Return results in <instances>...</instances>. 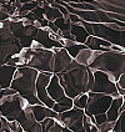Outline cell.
Instances as JSON below:
<instances>
[{"instance_id":"cell-8","label":"cell","mask_w":125,"mask_h":132,"mask_svg":"<svg viewBox=\"0 0 125 132\" xmlns=\"http://www.w3.org/2000/svg\"><path fill=\"white\" fill-rule=\"evenodd\" d=\"M53 72H39L36 79V96L41 101L43 105H45L46 107L53 109L55 101L48 94V85L52 80Z\"/></svg>"},{"instance_id":"cell-3","label":"cell","mask_w":125,"mask_h":132,"mask_svg":"<svg viewBox=\"0 0 125 132\" xmlns=\"http://www.w3.org/2000/svg\"><path fill=\"white\" fill-rule=\"evenodd\" d=\"M93 71L100 70L109 75L114 82H118L120 76L125 73V54L109 50L98 55L94 61L88 66Z\"/></svg>"},{"instance_id":"cell-27","label":"cell","mask_w":125,"mask_h":132,"mask_svg":"<svg viewBox=\"0 0 125 132\" xmlns=\"http://www.w3.org/2000/svg\"><path fill=\"white\" fill-rule=\"evenodd\" d=\"M20 126L21 125H20L19 121H16V120H14V121H9V128H10V131L11 132H15Z\"/></svg>"},{"instance_id":"cell-10","label":"cell","mask_w":125,"mask_h":132,"mask_svg":"<svg viewBox=\"0 0 125 132\" xmlns=\"http://www.w3.org/2000/svg\"><path fill=\"white\" fill-rule=\"evenodd\" d=\"M48 94L55 102H58L59 100L64 98L66 96L65 91H64V88H63L61 84H60L59 76L56 73H53L52 80H50L49 85H48Z\"/></svg>"},{"instance_id":"cell-38","label":"cell","mask_w":125,"mask_h":132,"mask_svg":"<svg viewBox=\"0 0 125 132\" xmlns=\"http://www.w3.org/2000/svg\"><path fill=\"white\" fill-rule=\"evenodd\" d=\"M0 90H1V85H0Z\"/></svg>"},{"instance_id":"cell-15","label":"cell","mask_w":125,"mask_h":132,"mask_svg":"<svg viewBox=\"0 0 125 132\" xmlns=\"http://www.w3.org/2000/svg\"><path fill=\"white\" fill-rule=\"evenodd\" d=\"M123 101H124L123 96H119V97L113 100L110 107H109V110L106 112V116H108V120H109V121L116 122V120L119 118L120 113H121L120 109H121V106H123Z\"/></svg>"},{"instance_id":"cell-20","label":"cell","mask_w":125,"mask_h":132,"mask_svg":"<svg viewBox=\"0 0 125 132\" xmlns=\"http://www.w3.org/2000/svg\"><path fill=\"white\" fill-rule=\"evenodd\" d=\"M73 101H74V107L85 110V107H86L89 101V95L88 94H81V95L76 96L75 98H73Z\"/></svg>"},{"instance_id":"cell-30","label":"cell","mask_w":125,"mask_h":132,"mask_svg":"<svg viewBox=\"0 0 125 132\" xmlns=\"http://www.w3.org/2000/svg\"><path fill=\"white\" fill-rule=\"evenodd\" d=\"M110 50H113V51H116V52H125V49H123L121 46H118V45H111Z\"/></svg>"},{"instance_id":"cell-26","label":"cell","mask_w":125,"mask_h":132,"mask_svg":"<svg viewBox=\"0 0 125 132\" xmlns=\"http://www.w3.org/2000/svg\"><path fill=\"white\" fill-rule=\"evenodd\" d=\"M94 117H95V123L96 125H100V123H104V122L108 121L106 113H98V115H95Z\"/></svg>"},{"instance_id":"cell-40","label":"cell","mask_w":125,"mask_h":132,"mask_svg":"<svg viewBox=\"0 0 125 132\" xmlns=\"http://www.w3.org/2000/svg\"><path fill=\"white\" fill-rule=\"evenodd\" d=\"M113 132H114V131H113Z\"/></svg>"},{"instance_id":"cell-19","label":"cell","mask_w":125,"mask_h":132,"mask_svg":"<svg viewBox=\"0 0 125 132\" xmlns=\"http://www.w3.org/2000/svg\"><path fill=\"white\" fill-rule=\"evenodd\" d=\"M44 16L45 19H48L49 21H55L56 19H59V18H61L63 16V14H61V11H60L58 7L53 6V5H46V6H44Z\"/></svg>"},{"instance_id":"cell-32","label":"cell","mask_w":125,"mask_h":132,"mask_svg":"<svg viewBox=\"0 0 125 132\" xmlns=\"http://www.w3.org/2000/svg\"><path fill=\"white\" fill-rule=\"evenodd\" d=\"M118 92L121 96H125V88H121V87H119V86H118Z\"/></svg>"},{"instance_id":"cell-17","label":"cell","mask_w":125,"mask_h":132,"mask_svg":"<svg viewBox=\"0 0 125 132\" xmlns=\"http://www.w3.org/2000/svg\"><path fill=\"white\" fill-rule=\"evenodd\" d=\"M19 123L21 125L24 131L26 132H43V127H41L40 122H38L35 118L25 117V115H24V117L21 118V121Z\"/></svg>"},{"instance_id":"cell-18","label":"cell","mask_w":125,"mask_h":132,"mask_svg":"<svg viewBox=\"0 0 125 132\" xmlns=\"http://www.w3.org/2000/svg\"><path fill=\"white\" fill-rule=\"evenodd\" d=\"M73 107H74L73 98L69 97V96H65L64 98H61V100H59L58 102H55L53 110L55 111L56 113H61V112H65V111L73 109Z\"/></svg>"},{"instance_id":"cell-16","label":"cell","mask_w":125,"mask_h":132,"mask_svg":"<svg viewBox=\"0 0 125 132\" xmlns=\"http://www.w3.org/2000/svg\"><path fill=\"white\" fill-rule=\"evenodd\" d=\"M70 32L74 35L76 43H79V44H85V41H86L88 37L90 36L89 32L86 31V29H85L81 24H71Z\"/></svg>"},{"instance_id":"cell-24","label":"cell","mask_w":125,"mask_h":132,"mask_svg":"<svg viewBox=\"0 0 125 132\" xmlns=\"http://www.w3.org/2000/svg\"><path fill=\"white\" fill-rule=\"evenodd\" d=\"M55 122H56V118H54V117H48V118H45V120H43L40 122L41 127H43V132L48 131L50 127H53V126L55 125Z\"/></svg>"},{"instance_id":"cell-12","label":"cell","mask_w":125,"mask_h":132,"mask_svg":"<svg viewBox=\"0 0 125 132\" xmlns=\"http://www.w3.org/2000/svg\"><path fill=\"white\" fill-rule=\"evenodd\" d=\"M85 45L91 50H100V51H109L111 47V43L108 40H104L100 37L95 36V35H90L88 40L85 41Z\"/></svg>"},{"instance_id":"cell-37","label":"cell","mask_w":125,"mask_h":132,"mask_svg":"<svg viewBox=\"0 0 125 132\" xmlns=\"http://www.w3.org/2000/svg\"><path fill=\"white\" fill-rule=\"evenodd\" d=\"M3 127V123H1V120H0V128Z\"/></svg>"},{"instance_id":"cell-36","label":"cell","mask_w":125,"mask_h":132,"mask_svg":"<svg viewBox=\"0 0 125 132\" xmlns=\"http://www.w3.org/2000/svg\"><path fill=\"white\" fill-rule=\"evenodd\" d=\"M15 132H24V128H23L21 126H20V127H19V128H18V130H16Z\"/></svg>"},{"instance_id":"cell-1","label":"cell","mask_w":125,"mask_h":132,"mask_svg":"<svg viewBox=\"0 0 125 132\" xmlns=\"http://www.w3.org/2000/svg\"><path fill=\"white\" fill-rule=\"evenodd\" d=\"M66 96L75 98L81 94H88L94 86V72L85 65L76 64L68 71L56 73Z\"/></svg>"},{"instance_id":"cell-5","label":"cell","mask_w":125,"mask_h":132,"mask_svg":"<svg viewBox=\"0 0 125 132\" xmlns=\"http://www.w3.org/2000/svg\"><path fill=\"white\" fill-rule=\"evenodd\" d=\"M84 116H85V110L73 107L65 112L59 113L56 121H59L64 127H68L74 132H85L84 123H83Z\"/></svg>"},{"instance_id":"cell-13","label":"cell","mask_w":125,"mask_h":132,"mask_svg":"<svg viewBox=\"0 0 125 132\" xmlns=\"http://www.w3.org/2000/svg\"><path fill=\"white\" fill-rule=\"evenodd\" d=\"M103 51H100V50H91V49H89L88 46L85 47V49H83L79 54H78V56L75 57V61L78 62V64H81V65H85V66H89L94 59H95L98 55H100Z\"/></svg>"},{"instance_id":"cell-4","label":"cell","mask_w":125,"mask_h":132,"mask_svg":"<svg viewBox=\"0 0 125 132\" xmlns=\"http://www.w3.org/2000/svg\"><path fill=\"white\" fill-rule=\"evenodd\" d=\"M88 95L89 101L85 107V113L90 117L95 116L98 113H106L114 100V97L108 94H98V92L89 91Z\"/></svg>"},{"instance_id":"cell-29","label":"cell","mask_w":125,"mask_h":132,"mask_svg":"<svg viewBox=\"0 0 125 132\" xmlns=\"http://www.w3.org/2000/svg\"><path fill=\"white\" fill-rule=\"evenodd\" d=\"M116 85H118L119 87L125 88V73H123V75L120 76V79H119V81L116 82Z\"/></svg>"},{"instance_id":"cell-6","label":"cell","mask_w":125,"mask_h":132,"mask_svg":"<svg viewBox=\"0 0 125 132\" xmlns=\"http://www.w3.org/2000/svg\"><path fill=\"white\" fill-rule=\"evenodd\" d=\"M26 66L34 67L39 72L54 73V52L52 49H41L34 51L33 57Z\"/></svg>"},{"instance_id":"cell-7","label":"cell","mask_w":125,"mask_h":132,"mask_svg":"<svg viewBox=\"0 0 125 132\" xmlns=\"http://www.w3.org/2000/svg\"><path fill=\"white\" fill-rule=\"evenodd\" d=\"M94 86H93V92L98 94H108L111 95L114 98L121 96L118 92V85L116 82L111 80L109 75L100 70H94Z\"/></svg>"},{"instance_id":"cell-25","label":"cell","mask_w":125,"mask_h":132,"mask_svg":"<svg viewBox=\"0 0 125 132\" xmlns=\"http://www.w3.org/2000/svg\"><path fill=\"white\" fill-rule=\"evenodd\" d=\"M83 123H84L85 132H90V128H91V126H93V121H91V117L88 116L86 113H85V116H84V121H83Z\"/></svg>"},{"instance_id":"cell-22","label":"cell","mask_w":125,"mask_h":132,"mask_svg":"<svg viewBox=\"0 0 125 132\" xmlns=\"http://www.w3.org/2000/svg\"><path fill=\"white\" fill-rule=\"evenodd\" d=\"M114 132H125V111L120 113L119 118L115 122V127H114Z\"/></svg>"},{"instance_id":"cell-14","label":"cell","mask_w":125,"mask_h":132,"mask_svg":"<svg viewBox=\"0 0 125 132\" xmlns=\"http://www.w3.org/2000/svg\"><path fill=\"white\" fill-rule=\"evenodd\" d=\"M33 112H34V117L38 122H41L43 120L48 117H54L56 118L59 113H56L53 109L46 107L45 105L40 103V105H33Z\"/></svg>"},{"instance_id":"cell-2","label":"cell","mask_w":125,"mask_h":132,"mask_svg":"<svg viewBox=\"0 0 125 132\" xmlns=\"http://www.w3.org/2000/svg\"><path fill=\"white\" fill-rule=\"evenodd\" d=\"M39 71L30 66H18L10 87L20 96L25 97L30 105H40L41 101L36 96V79Z\"/></svg>"},{"instance_id":"cell-9","label":"cell","mask_w":125,"mask_h":132,"mask_svg":"<svg viewBox=\"0 0 125 132\" xmlns=\"http://www.w3.org/2000/svg\"><path fill=\"white\" fill-rule=\"evenodd\" d=\"M76 64L78 62L69 55V52L64 47H61L59 52L54 54V73L65 72Z\"/></svg>"},{"instance_id":"cell-21","label":"cell","mask_w":125,"mask_h":132,"mask_svg":"<svg viewBox=\"0 0 125 132\" xmlns=\"http://www.w3.org/2000/svg\"><path fill=\"white\" fill-rule=\"evenodd\" d=\"M54 24L56 25V28L59 29V31H66V30H70L71 29V21L70 20H65L63 16L56 19Z\"/></svg>"},{"instance_id":"cell-11","label":"cell","mask_w":125,"mask_h":132,"mask_svg":"<svg viewBox=\"0 0 125 132\" xmlns=\"http://www.w3.org/2000/svg\"><path fill=\"white\" fill-rule=\"evenodd\" d=\"M16 69H18V66L15 65H8V64L0 65V85H1V88H8L11 86Z\"/></svg>"},{"instance_id":"cell-23","label":"cell","mask_w":125,"mask_h":132,"mask_svg":"<svg viewBox=\"0 0 125 132\" xmlns=\"http://www.w3.org/2000/svg\"><path fill=\"white\" fill-rule=\"evenodd\" d=\"M99 127V130L100 132H111L114 131V127H115V122L114 121H106V122H104V123H100V125H98Z\"/></svg>"},{"instance_id":"cell-31","label":"cell","mask_w":125,"mask_h":132,"mask_svg":"<svg viewBox=\"0 0 125 132\" xmlns=\"http://www.w3.org/2000/svg\"><path fill=\"white\" fill-rule=\"evenodd\" d=\"M90 132H100V130H99V127H98L96 123H93L91 128H90Z\"/></svg>"},{"instance_id":"cell-33","label":"cell","mask_w":125,"mask_h":132,"mask_svg":"<svg viewBox=\"0 0 125 132\" xmlns=\"http://www.w3.org/2000/svg\"><path fill=\"white\" fill-rule=\"evenodd\" d=\"M123 98H124V101H123V106H121V109H120V111L123 112V111H125V96H123Z\"/></svg>"},{"instance_id":"cell-39","label":"cell","mask_w":125,"mask_h":132,"mask_svg":"<svg viewBox=\"0 0 125 132\" xmlns=\"http://www.w3.org/2000/svg\"><path fill=\"white\" fill-rule=\"evenodd\" d=\"M24 132H26V131H24Z\"/></svg>"},{"instance_id":"cell-28","label":"cell","mask_w":125,"mask_h":132,"mask_svg":"<svg viewBox=\"0 0 125 132\" xmlns=\"http://www.w3.org/2000/svg\"><path fill=\"white\" fill-rule=\"evenodd\" d=\"M70 21H71V24H80L83 20H81V18L79 16V15L70 14Z\"/></svg>"},{"instance_id":"cell-34","label":"cell","mask_w":125,"mask_h":132,"mask_svg":"<svg viewBox=\"0 0 125 132\" xmlns=\"http://www.w3.org/2000/svg\"><path fill=\"white\" fill-rule=\"evenodd\" d=\"M61 132H74V131H71L70 128H68V127H64L63 130H61Z\"/></svg>"},{"instance_id":"cell-35","label":"cell","mask_w":125,"mask_h":132,"mask_svg":"<svg viewBox=\"0 0 125 132\" xmlns=\"http://www.w3.org/2000/svg\"><path fill=\"white\" fill-rule=\"evenodd\" d=\"M0 132H11V131H10V128H3V127H1V128H0Z\"/></svg>"}]
</instances>
